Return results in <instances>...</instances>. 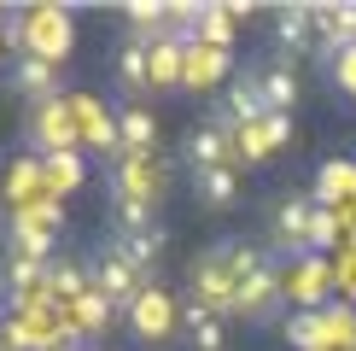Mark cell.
<instances>
[{"instance_id":"obj_1","label":"cell","mask_w":356,"mask_h":351,"mask_svg":"<svg viewBox=\"0 0 356 351\" xmlns=\"http://www.w3.org/2000/svg\"><path fill=\"white\" fill-rule=\"evenodd\" d=\"M286 281H280V263L269 252H251V246L234 240V311H240L245 322H275L280 316V292Z\"/></svg>"},{"instance_id":"obj_2","label":"cell","mask_w":356,"mask_h":351,"mask_svg":"<svg viewBox=\"0 0 356 351\" xmlns=\"http://www.w3.org/2000/svg\"><path fill=\"white\" fill-rule=\"evenodd\" d=\"M88 292H99L111 311H129V304H135L146 287H140V270L106 240L99 252H88Z\"/></svg>"},{"instance_id":"obj_3","label":"cell","mask_w":356,"mask_h":351,"mask_svg":"<svg viewBox=\"0 0 356 351\" xmlns=\"http://www.w3.org/2000/svg\"><path fill=\"white\" fill-rule=\"evenodd\" d=\"M263 117H269V106H263V82H257V65H245L240 77H234V88H228V100H222L216 123L228 129V135H240V129H251V123H263Z\"/></svg>"},{"instance_id":"obj_4","label":"cell","mask_w":356,"mask_h":351,"mask_svg":"<svg viewBox=\"0 0 356 351\" xmlns=\"http://www.w3.org/2000/svg\"><path fill=\"white\" fill-rule=\"evenodd\" d=\"M181 158H187V170H216V164H234V158H240V135H228L222 123L187 129V135H181Z\"/></svg>"},{"instance_id":"obj_5","label":"cell","mask_w":356,"mask_h":351,"mask_svg":"<svg viewBox=\"0 0 356 351\" xmlns=\"http://www.w3.org/2000/svg\"><path fill=\"white\" fill-rule=\"evenodd\" d=\"M6 88H12V94H24L29 106H47V100L58 94V65H47V58H35V53H12Z\"/></svg>"},{"instance_id":"obj_6","label":"cell","mask_w":356,"mask_h":351,"mask_svg":"<svg viewBox=\"0 0 356 351\" xmlns=\"http://www.w3.org/2000/svg\"><path fill=\"white\" fill-rule=\"evenodd\" d=\"M309 217H316V205H309L304 194H286V199H280L275 205V246H280V252H304V246H309Z\"/></svg>"},{"instance_id":"obj_7","label":"cell","mask_w":356,"mask_h":351,"mask_svg":"<svg viewBox=\"0 0 356 351\" xmlns=\"http://www.w3.org/2000/svg\"><path fill=\"white\" fill-rule=\"evenodd\" d=\"M193 199L211 205V211H234V205H240V170H234V164L193 170Z\"/></svg>"},{"instance_id":"obj_8","label":"cell","mask_w":356,"mask_h":351,"mask_svg":"<svg viewBox=\"0 0 356 351\" xmlns=\"http://www.w3.org/2000/svg\"><path fill=\"white\" fill-rule=\"evenodd\" d=\"M117 88H123L129 100H140V94H152V53L140 47V41H123V47H117Z\"/></svg>"},{"instance_id":"obj_9","label":"cell","mask_w":356,"mask_h":351,"mask_svg":"<svg viewBox=\"0 0 356 351\" xmlns=\"http://www.w3.org/2000/svg\"><path fill=\"white\" fill-rule=\"evenodd\" d=\"M29 141L41 146V153H65L70 141H76V129H70V117L58 100H47V106H35V117H29Z\"/></svg>"},{"instance_id":"obj_10","label":"cell","mask_w":356,"mask_h":351,"mask_svg":"<svg viewBox=\"0 0 356 351\" xmlns=\"http://www.w3.org/2000/svg\"><path fill=\"white\" fill-rule=\"evenodd\" d=\"M129 322H135V334L140 340H152V345H164L170 340V299L158 287H146L135 304H129Z\"/></svg>"},{"instance_id":"obj_11","label":"cell","mask_w":356,"mask_h":351,"mask_svg":"<svg viewBox=\"0 0 356 351\" xmlns=\"http://www.w3.org/2000/svg\"><path fill=\"white\" fill-rule=\"evenodd\" d=\"M280 141H292V117L269 111L263 123L240 129V158H251V164H263V158H269V146H280Z\"/></svg>"},{"instance_id":"obj_12","label":"cell","mask_w":356,"mask_h":351,"mask_svg":"<svg viewBox=\"0 0 356 351\" xmlns=\"http://www.w3.org/2000/svg\"><path fill=\"white\" fill-rule=\"evenodd\" d=\"M111 246H117V252H123V258H129V263H135V270L146 275L158 258H164L170 234H164V223H152V228H140V234H111Z\"/></svg>"},{"instance_id":"obj_13","label":"cell","mask_w":356,"mask_h":351,"mask_svg":"<svg viewBox=\"0 0 356 351\" xmlns=\"http://www.w3.org/2000/svg\"><path fill=\"white\" fill-rule=\"evenodd\" d=\"M275 41L286 53H309V41H316V6H280L275 12Z\"/></svg>"},{"instance_id":"obj_14","label":"cell","mask_w":356,"mask_h":351,"mask_svg":"<svg viewBox=\"0 0 356 351\" xmlns=\"http://www.w3.org/2000/svg\"><path fill=\"white\" fill-rule=\"evenodd\" d=\"M181 322H187V345H193V351H228V328H222V316L204 311L199 299L181 311Z\"/></svg>"},{"instance_id":"obj_15","label":"cell","mask_w":356,"mask_h":351,"mask_svg":"<svg viewBox=\"0 0 356 351\" xmlns=\"http://www.w3.org/2000/svg\"><path fill=\"white\" fill-rule=\"evenodd\" d=\"M257 82H263V106L292 117V106H298V77H292V65H257Z\"/></svg>"},{"instance_id":"obj_16","label":"cell","mask_w":356,"mask_h":351,"mask_svg":"<svg viewBox=\"0 0 356 351\" xmlns=\"http://www.w3.org/2000/svg\"><path fill=\"white\" fill-rule=\"evenodd\" d=\"M152 88H175V82H187V53H181V41L164 36V41H152Z\"/></svg>"},{"instance_id":"obj_17","label":"cell","mask_w":356,"mask_h":351,"mask_svg":"<svg viewBox=\"0 0 356 351\" xmlns=\"http://www.w3.org/2000/svg\"><path fill=\"white\" fill-rule=\"evenodd\" d=\"M117 123H123V153H146V146L158 141V117L146 106H123L117 111Z\"/></svg>"},{"instance_id":"obj_18","label":"cell","mask_w":356,"mask_h":351,"mask_svg":"<svg viewBox=\"0 0 356 351\" xmlns=\"http://www.w3.org/2000/svg\"><path fill=\"white\" fill-rule=\"evenodd\" d=\"M327 240H333V217L316 205V217H309V246H304V252H327Z\"/></svg>"},{"instance_id":"obj_19","label":"cell","mask_w":356,"mask_h":351,"mask_svg":"<svg viewBox=\"0 0 356 351\" xmlns=\"http://www.w3.org/2000/svg\"><path fill=\"white\" fill-rule=\"evenodd\" d=\"M286 334H292V345H304V351H309V345H321V322H316V316H298Z\"/></svg>"}]
</instances>
